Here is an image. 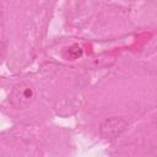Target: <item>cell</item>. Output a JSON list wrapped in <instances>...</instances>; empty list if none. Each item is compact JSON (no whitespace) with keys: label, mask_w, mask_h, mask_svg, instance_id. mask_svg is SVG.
Masks as SVG:
<instances>
[{"label":"cell","mask_w":157,"mask_h":157,"mask_svg":"<svg viewBox=\"0 0 157 157\" xmlns=\"http://www.w3.org/2000/svg\"><path fill=\"white\" fill-rule=\"evenodd\" d=\"M34 96V87L28 82H21L12 88L9 96V102L13 108L23 109L32 103Z\"/></svg>","instance_id":"1"},{"label":"cell","mask_w":157,"mask_h":157,"mask_svg":"<svg viewBox=\"0 0 157 157\" xmlns=\"http://www.w3.org/2000/svg\"><path fill=\"white\" fill-rule=\"evenodd\" d=\"M82 53H83V50L78 44H72L63 52V56L66 60H76L78 58H81Z\"/></svg>","instance_id":"3"},{"label":"cell","mask_w":157,"mask_h":157,"mask_svg":"<svg viewBox=\"0 0 157 157\" xmlns=\"http://www.w3.org/2000/svg\"><path fill=\"white\" fill-rule=\"evenodd\" d=\"M126 125H128V123L125 121V119H123L120 117H112L101 124L99 132L104 139L112 140V139L118 137L125 130Z\"/></svg>","instance_id":"2"}]
</instances>
